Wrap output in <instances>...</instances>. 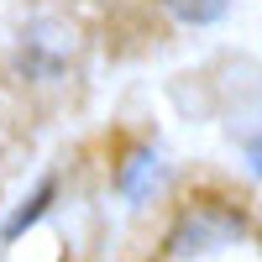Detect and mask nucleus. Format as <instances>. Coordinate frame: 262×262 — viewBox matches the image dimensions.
<instances>
[{"label": "nucleus", "mask_w": 262, "mask_h": 262, "mask_svg": "<svg viewBox=\"0 0 262 262\" xmlns=\"http://www.w3.org/2000/svg\"><path fill=\"white\" fill-rule=\"evenodd\" d=\"M74 58H79V32L69 27V21H53V16L32 21V27L21 32V42H16V69L27 79H37V84L69 79Z\"/></svg>", "instance_id": "nucleus-1"}, {"label": "nucleus", "mask_w": 262, "mask_h": 262, "mask_svg": "<svg viewBox=\"0 0 262 262\" xmlns=\"http://www.w3.org/2000/svg\"><path fill=\"white\" fill-rule=\"evenodd\" d=\"M163 179V163H158V152L152 147H137V152H126V163L116 168V189L126 194V200H147V189Z\"/></svg>", "instance_id": "nucleus-3"}, {"label": "nucleus", "mask_w": 262, "mask_h": 262, "mask_svg": "<svg viewBox=\"0 0 262 262\" xmlns=\"http://www.w3.org/2000/svg\"><path fill=\"white\" fill-rule=\"evenodd\" d=\"M173 21H184V27H210V21H221L231 11V0H163Z\"/></svg>", "instance_id": "nucleus-4"}, {"label": "nucleus", "mask_w": 262, "mask_h": 262, "mask_svg": "<svg viewBox=\"0 0 262 262\" xmlns=\"http://www.w3.org/2000/svg\"><path fill=\"white\" fill-rule=\"evenodd\" d=\"M247 163H252V173L262 179V137H252V142H247Z\"/></svg>", "instance_id": "nucleus-6"}, {"label": "nucleus", "mask_w": 262, "mask_h": 262, "mask_svg": "<svg viewBox=\"0 0 262 262\" xmlns=\"http://www.w3.org/2000/svg\"><path fill=\"white\" fill-rule=\"evenodd\" d=\"M53 194H58V184H53V179H42V184H37V194H32V200H21V210L11 215L6 226H0V236H6V242H16V236L27 231V226L37 221V215H42V210H48V200H53Z\"/></svg>", "instance_id": "nucleus-5"}, {"label": "nucleus", "mask_w": 262, "mask_h": 262, "mask_svg": "<svg viewBox=\"0 0 262 262\" xmlns=\"http://www.w3.org/2000/svg\"><path fill=\"white\" fill-rule=\"evenodd\" d=\"M242 210H231V205H215V200H200L194 210L179 215V226H173L168 236V247L173 252H215V247H226L242 236Z\"/></svg>", "instance_id": "nucleus-2"}]
</instances>
